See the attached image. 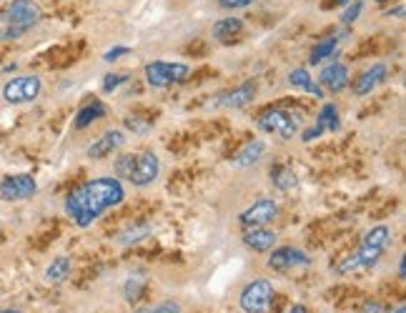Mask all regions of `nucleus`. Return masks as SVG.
Wrapping results in <instances>:
<instances>
[{
    "label": "nucleus",
    "instance_id": "1",
    "mask_svg": "<svg viewBox=\"0 0 406 313\" xmlns=\"http://www.w3.org/2000/svg\"><path fill=\"white\" fill-rule=\"evenodd\" d=\"M126 190L118 178H93L78 185L66 198V213L76 221L78 228H88L106 211L123 203Z\"/></svg>",
    "mask_w": 406,
    "mask_h": 313
},
{
    "label": "nucleus",
    "instance_id": "2",
    "mask_svg": "<svg viewBox=\"0 0 406 313\" xmlns=\"http://www.w3.org/2000/svg\"><path fill=\"white\" fill-rule=\"evenodd\" d=\"M389 241H391V231L386 226L371 228L364 236V241H361L359 251H356L354 256H349L339 266V273H356V271H364V268L376 266V263L381 261V256H384V251L389 248Z\"/></svg>",
    "mask_w": 406,
    "mask_h": 313
},
{
    "label": "nucleus",
    "instance_id": "3",
    "mask_svg": "<svg viewBox=\"0 0 406 313\" xmlns=\"http://www.w3.org/2000/svg\"><path fill=\"white\" fill-rule=\"evenodd\" d=\"M38 21H41V8L33 0H13L11 6L3 11V23L8 26V31L16 33V38L31 31Z\"/></svg>",
    "mask_w": 406,
    "mask_h": 313
},
{
    "label": "nucleus",
    "instance_id": "4",
    "mask_svg": "<svg viewBox=\"0 0 406 313\" xmlns=\"http://www.w3.org/2000/svg\"><path fill=\"white\" fill-rule=\"evenodd\" d=\"M238 303H241L243 313H268L273 303V286L263 278H256L241 291Z\"/></svg>",
    "mask_w": 406,
    "mask_h": 313
},
{
    "label": "nucleus",
    "instance_id": "5",
    "mask_svg": "<svg viewBox=\"0 0 406 313\" xmlns=\"http://www.w3.org/2000/svg\"><path fill=\"white\" fill-rule=\"evenodd\" d=\"M191 68L186 63H168V61H156L146 66V81L153 88H168L173 83L186 81Z\"/></svg>",
    "mask_w": 406,
    "mask_h": 313
},
{
    "label": "nucleus",
    "instance_id": "6",
    "mask_svg": "<svg viewBox=\"0 0 406 313\" xmlns=\"http://www.w3.org/2000/svg\"><path fill=\"white\" fill-rule=\"evenodd\" d=\"M41 93V78L38 76H18L6 83L3 88V98L11 106H21V103H31Z\"/></svg>",
    "mask_w": 406,
    "mask_h": 313
},
{
    "label": "nucleus",
    "instance_id": "7",
    "mask_svg": "<svg viewBox=\"0 0 406 313\" xmlns=\"http://www.w3.org/2000/svg\"><path fill=\"white\" fill-rule=\"evenodd\" d=\"M258 128L263 133H273V135H281V138H293L298 130V123L293 120V116H288L286 111L281 108H271L258 118Z\"/></svg>",
    "mask_w": 406,
    "mask_h": 313
},
{
    "label": "nucleus",
    "instance_id": "8",
    "mask_svg": "<svg viewBox=\"0 0 406 313\" xmlns=\"http://www.w3.org/2000/svg\"><path fill=\"white\" fill-rule=\"evenodd\" d=\"M158 170H161L158 155L153 153L133 155V165H131V173L126 180H131V183L138 185V188H146V185H151L158 178Z\"/></svg>",
    "mask_w": 406,
    "mask_h": 313
},
{
    "label": "nucleus",
    "instance_id": "9",
    "mask_svg": "<svg viewBox=\"0 0 406 313\" xmlns=\"http://www.w3.org/2000/svg\"><path fill=\"white\" fill-rule=\"evenodd\" d=\"M38 183L33 180V175H8L0 180V198L3 200H26L31 195H36Z\"/></svg>",
    "mask_w": 406,
    "mask_h": 313
},
{
    "label": "nucleus",
    "instance_id": "10",
    "mask_svg": "<svg viewBox=\"0 0 406 313\" xmlns=\"http://www.w3.org/2000/svg\"><path fill=\"white\" fill-rule=\"evenodd\" d=\"M276 213H278V205L273 203L271 198H261V200H256L251 208H246L238 221L243 223V228H258V226L271 223L273 218H276Z\"/></svg>",
    "mask_w": 406,
    "mask_h": 313
},
{
    "label": "nucleus",
    "instance_id": "11",
    "mask_svg": "<svg viewBox=\"0 0 406 313\" xmlns=\"http://www.w3.org/2000/svg\"><path fill=\"white\" fill-rule=\"evenodd\" d=\"M296 266H311V258L303 251L291 246L276 248V251L271 253V258H268V268H273V271H288V268H296Z\"/></svg>",
    "mask_w": 406,
    "mask_h": 313
},
{
    "label": "nucleus",
    "instance_id": "12",
    "mask_svg": "<svg viewBox=\"0 0 406 313\" xmlns=\"http://www.w3.org/2000/svg\"><path fill=\"white\" fill-rule=\"evenodd\" d=\"M256 83L253 81H246L243 86H238V88H233V91H228V93H223L221 98H218V106L221 108H246L248 103L256 98Z\"/></svg>",
    "mask_w": 406,
    "mask_h": 313
},
{
    "label": "nucleus",
    "instance_id": "13",
    "mask_svg": "<svg viewBox=\"0 0 406 313\" xmlns=\"http://www.w3.org/2000/svg\"><path fill=\"white\" fill-rule=\"evenodd\" d=\"M349 81H351L349 68H346L344 63H329L319 76V83L331 93H341L346 86H349Z\"/></svg>",
    "mask_w": 406,
    "mask_h": 313
},
{
    "label": "nucleus",
    "instance_id": "14",
    "mask_svg": "<svg viewBox=\"0 0 406 313\" xmlns=\"http://www.w3.org/2000/svg\"><path fill=\"white\" fill-rule=\"evenodd\" d=\"M121 145H123V133H121V130H108V133H103L98 140H93L86 153L91 155V158H106V155H111L113 150H118Z\"/></svg>",
    "mask_w": 406,
    "mask_h": 313
},
{
    "label": "nucleus",
    "instance_id": "15",
    "mask_svg": "<svg viewBox=\"0 0 406 313\" xmlns=\"http://www.w3.org/2000/svg\"><path fill=\"white\" fill-rule=\"evenodd\" d=\"M243 246L251 248V251H256V253H266L276 246V233H271L263 226L246 228V233H243Z\"/></svg>",
    "mask_w": 406,
    "mask_h": 313
},
{
    "label": "nucleus",
    "instance_id": "16",
    "mask_svg": "<svg viewBox=\"0 0 406 313\" xmlns=\"http://www.w3.org/2000/svg\"><path fill=\"white\" fill-rule=\"evenodd\" d=\"M384 78H386V66L384 63H376V66H371L369 71L359 76V81L354 83V93L356 96H366V93L374 91Z\"/></svg>",
    "mask_w": 406,
    "mask_h": 313
},
{
    "label": "nucleus",
    "instance_id": "17",
    "mask_svg": "<svg viewBox=\"0 0 406 313\" xmlns=\"http://www.w3.org/2000/svg\"><path fill=\"white\" fill-rule=\"evenodd\" d=\"M241 31H243V21H241V18H236V16L223 18V21L213 23V28H211L213 38H216V41H221V43H231L236 36H241Z\"/></svg>",
    "mask_w": 406,
    "mask_h": 313
},
{
    "label": "nucleus",
    "instance_id": "18",
    "mask_svg": "<svg viewBox=\"0 0 406 313\" xmlns=\"http://www.w3.org/2000/svg\"><path fill=\"white\" fill-rule=\"evenodd\" d=\"M288 86L298 88V91L311 93V96H316V98H324V91H321V88L311 81V76H309V71H306V68H296V71L288 73Z\"/></svg>",
    "mask_w": 406,
    "mask_h": 313
},
{
    "label": "nucleus",
    "instance_id": "19",
    "mask_svg": "<svg viewBox=\"0 0 406 313\" xmlns=\"http://www.w3.org/2000/svg\"><path fill=\"white\" fill-rule=\"evenodd\" d=\"M103 116H106V106H103V103H101V101L88 103V106H83V108L78 111V116H76V128H78V130L88 128V125H91L93 120L103 118Z\"/></svg>",
    "mask_w": 406,
    "mask_h": 313
},
{
    "label": "nucleus",
    "instance_id": "20",
    "mask_svg": "<svg viewBox=\"0 0 406 313\" xmlns=\"http://www.w3.org/2000/svg\"><path fill=\"white\" fill-rule=\"evenodd\" d=\"M263 150H266V145L261 143V140H251V143H246L241 150L236 153V158H233V165H238V168H246V165H253L258 158L263 155Z\"/></svg>",
    "mask_w": 406,
    "mask_h": 313
},
{
    "label": "nucleus",
    "instance_id": "21",
    "mask_svg": "<svg viewBox=\"0 0 406 313\" xmlns=\"http://www.w3.org/2000/svg\"><path fill=\"white\" fill-rule=\"evenodd\" d=\"M336 48H339V38H326V41H321L319 46L311 51V61L309 63H314V66H319V63H324V61H331L334 58V53H336Z\"/></svg>",
    "mask_w": 406,
    "mask_h": 313
},
{
    "label": "nucleus",
    "instance_id": "22",
    "mask_svg": "<svg viewBox=\"0 0 406 313\" xmlns=\"http://www.w3.org/2000/svg\"><path fill=\"white\" fill-rule=\"evenodd\" d=\"M271 183L276 185L278 190H291L296 188V173H293L291 168L276 165V168H271Z\"/></svg>",
    "mask_w": 406,
    "mask_h": 313
},
{
    "label": "nucleus",
    "instance_id": "23",
    "mask_svg": "<svg viewBox=\"0 0 406 313\" xmlns=\"http://www.w3.org/2000/svg\"><path fill=\"white\" fill-rule=\"evenodd\" d=\"M71 273V261L68 258H56L51 266L46 268V281L48 283H63Z\"/></svg>",
    "mask_w": 406,
    "mask_h": 313
},
{
    "label": "nucleus",
    "instance_id": "24",
    "mask_svg": "<svg viewBox=\"0 0 406 313\" xmlns=\"http://www.w3.org/2000/svg\"><path fill=\"white\" fill-rule=\"evenodd\" d=\"M316 125H319L321 130H339V111H336V106H331V103H326L324 108H321L319 118H316Z\"/></svg>",
    "mask_w": 406,
    "mask_h": 313
},
{
    "label": "nucleus",
    "instance_id": "25",
    "mask_svg": "<svg viewBox=\"0 0 406 313\" xmlns=\"http://www.w3.org/2000/svg\"><path fill=\"white\" fill-rule=\"evenodd\" d=\"M148 233H151V226L126 228V231L118 236V243H121V246H131V243H138V241H143V238L148 236Z\"/></svg>",
    "mask_w": 406,
    "mask_h": 313
},
{
    "label": "nucleus",
    "instance_id": "26",
    "mask_svg": "<svg viewBox=\"0 0 406 313\" xmlns=\"http://www.w3.org/2000/svg\"><path fill=\"white\" fill-rule=\"evenodd\" d=\"M143 286H146L143 278H141V276H131L128 283H126V298H128L131 303L138 301V296H141V291H143Z\"/></svg>",
    "mask_w": 406,
    "mask_h": 313
},
{
    "label": "nucleus",
    "instance_id": "27",
    "mask_svg": "<svg viewBox=\"0 0 406 313\" xmlns=\"http://www.w3.org/2000/svg\"><path fill=\"white\" fill-rule=\"evenodd\" d=\"M361 8H364V3H361V0H351L349 6H346V11L341 13V23H344V26H351L354 21H359Z\"/></svg>",
    "mask_w": 406,
    "mask_h": 313
},
{
    "label": "nucleus",
    "instance_id": "28",
    "mask_svg": "<svg viewBox=\"0 0 406 313\" xmlns=\"http://www.w3.org/2000/svg\"><path fill=\"white\" fill-rule=\"evenodd\" d=\"M138 313H181V306L176 301H163V303H158V306L143 308V311H138Z\"/></svg>",
    "mask_w": 406,
    "mask_h": 313
},
{
    "label": "nucleus",
    "instance_id": "29",
    "mask_svg": "<svg viewBox=\"0 0 406 313\" xmlns=\"http://www.w3.org/2000/svg\"><path fill=\"white\" fill-rule=\"evenodd\" d=\"M103 81H106V83H103V91L111 93V91H116V88L123 86V83L128 81V76H123V73H121V76H106Z\"/></svg>",
    "mask_w": 406,
    "mask_h": 313
},
{
    "label": "nucleus",
    "instance_id": "30",
    "mask_svg": "<svg viewBox=\"0 0 406 313\" xmlns=\"http://www.w3.org/2000/svg\"><path fill=\"white\" fill-rule=\"evenodd\" d=\"M253 0H218V6L226 8V11H238V8H248Z\"/></svg>",
    "mask_w": 406,
    "mask_h": 313
},
{
    "label": "nucleus",
    "instance_id": "31",
    "mask_svg": "<svg viewBox=\"0 0 406 313\" xmlns=\"http://www.w3.org/2000/svg\"><path fill=\"white\" fill-rule=\"evenodd\" d=\"M128 53H131V48H126V46L111 48V51L106 53V63H113V61H118L121 56H128Z\"/></svg>",
    "mask_w": 406,
    "mask_h": 313
},
{
    "label": "nucleus",
    "instance_id": "32",
    "mask_svg": "<svg viewBox=\"0 0 406 313\" xmlns=\"http://www.w3.org/2000/svg\"><path fill=\"white\" fill-rule=\"evenodd\" d=\"M324 133V130L319 128V125H314V128H309V130H303V135H301V140L303 143H311L314 138H319V135Z\"/></svg>",
    "mask_w": 406,
    "mask_h": 313
},
{
    "label": "nucleus",
    "instance_id": "33",
    "mask_svg": "<svg viewBox=\"0 0 406 313\" xmlns=\"http://www.w3.org/2000/svg\"><path fill=\"white\" fill-rule=\"evenodd\" d=\"M361 313H384V306H381L379 301H366L364 308H361Z\"/></svg>",
    "mask_w": 406,
    "mask_h": 313
},
{
    "label": "nucleus",
    "instance_id": "34",
    "mask_svg": "<svg viewBox=\"0 0 406 313\" xmlns=\"http://www.w3.org/2000/svg\"><path fill=\"white\" fill-rule=\"evenodd\" d=\"M126 128L136 130V133H146V128H148V125H141L138 118H128V120H126Z\"/></svg>",
    "mask_w": 406,
    "mask_h": 313
},
{
    "label": "nucleus",
    "instance_id": "35",
    "mask_svg": "<svg viewBox=\"0 0 406 313\" xmlns=\"http://www.w3.org/2000/svg\"><path fill=\"white\" fill-rule=\"evenodd\" d=\"M399 278H401V281L406 278V263H404V258H401V263H399Z\"/></svg>",
    "mask_w": 406,
    "mask_h": 313
},
{
    "label": "nucleus",
    "instance_id": "36",
    "mask_svg": "<svg viewBox=\"0 0 406 313\" xmlns=\"http://www.w3.org/2000/svg\"><path fill=\"white\" fill-rule=\"evenodd\" d=\"M288 313H309V308H306V306H293Z\"/></svg>",
    "mask_w": 406,
    "mask_h": 313
},
{
    "label": "nucleus",
    "instance_id": "37",
    "mask_svg": "<svg viewBox=\"0 0 406 313\" xmlns=\"http://www.w3.org/2000/svg\"><path fill=\"white\" fill-rule=\"evenodd\" d=\"M386 16H391V18H394V16H404V8H396V11H389V13H386Z\"/></svg>",
    "mask_w": 406,
    "mask_h": 313
},
{
    "label": "nucleus",
    "instance_id": "38",
    "mask_svg": "<svg viewBox=\"0 0 406 313\" xmlns=\"http://www.w3.org/2000/svg\"><path fill=\"white\" fill-rule=\"evenodd\" d=\"M394 313H406V306H404V303H401V306L399 308H396V311Z\"/></svg>",
    "mask_w": 406,
    "mask_h": 313
},
{
    "label": "nucleus",
    "instance_id": "39",
    "mask_svg": "<svg viewBox=\"0 0 406 313\" xmlns=\"http://www.w3.org/2000/svg\"><path fill=\"white\" fill-rule=\"evenodd\" d=\"M334 3H339V6H349L351 0H334Z\"/></svg>",
    "mask_w": 406,
    "mask_h": 313
},
{
    "label": "nucleus",
    "instance_id": "40",
    "mask_svg": "<svg viewBox=\"0 0 406 313\" xmlns=\"http://www.w3.org/2000/svg\"><path fill=\"white\" fill-rule=\"evenodd\" d=\"M3 313H21V311H3Z\"/></svg>",
    "mask_w": 406,
    "mask_h": 313
},
{
    "label": "nucleus",
    "instance_id": "41",
    "mask_svg": "<svg viewBox=\"0 0 406 313\" xmlns=\"http://www.w3.org/2000/svg\"><path fill=\"white\" fill-rule=\"evenodd\" d=\"M379 3H389V0H379Z\"/></svg>",
    "mask_w": 406,
    "mask_h": 313
}]
</instances>
